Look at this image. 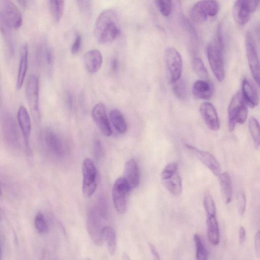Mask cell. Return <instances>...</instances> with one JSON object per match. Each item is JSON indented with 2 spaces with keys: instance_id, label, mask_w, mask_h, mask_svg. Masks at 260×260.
Wrapping results in <instances>:
<instances>
[{
  "instance_id": "5",
  "label": "cell",
  "mask_w": 260,
  "mask_h": 260,
  "mask_svg": "<svg viewBox=\"0 0 260 260\" xmlns=\"http://www.w3.org/2000/svg\"><path fill=\"white\" fill-rule=\"evenodd\" d=\"M164 58L166 74L169 82L172 84L180 79L182 71V60L179 52L174 47H167Z\"/></svg>"
},
{
  "instance_id": "1",
  "label": "cell",
  "mask_w": 260,
  "mask_h": 260,
  "mask_svg": "<svg viewBox=\"0 0 260 260\" xmlns=\"http://www.w3.org/2000/svg\"><path fill=\"white\" fill-rule=\"evenodd\" d=\"M118 15L113 9L102 12L94 24V35L101 44H106L115 40L120 34Z\"/></svg>"
},
{
  "instance_id": "13",
  "label": "cell",
  "mask_w": 260,
  "mask_h": 260,
  "mask_svg": "<svg viewBox=\"0 0 260 260\" xmlns=\"http://www.w3.org/2000/svg\"><path fill=\"white\" fill-rule=\"evenodd\" d=\"M12 28L17 29L22 24V14L17 6L12 1H4L0 9Z\"/></svg>"
},
{
  "instance_id": "29",
  "label": "cell",
  "mask_w": 260,
  "mask_h": 260,
  "mask_svg": "<svg viewBox=\"0 0 260 260\" xmlns=\"http://www.w3.org/2000/svg\"><path fill=\"white\" fill-rule=\"evenodd\" d=\"M110 120L116 131L124 134L127 131V124L121 112L118 109L112 110L109 113Z\"/></svg>"
},
{
  "instance_id": "32",
  "label": "cell",
  "mask_w": 260,
  "mask_h": 260,
  "mask_svg": "<svg viewBox=\"0 0 260 260\" xmlns=\"http://www.w3.org/2000/svg\"><path fill=\"white\" fill-rule=\"evenodd\" d=\"M248 127L250 133L252 137L255 146L258 148L259 146V125L257 120L253 117L249 119Z\"/></svg>"
},
{
  "instance_id": "21",
  "label": "cell",
  "mask_w": 260,
  "mask_h": 260,
  "mask_svg": "<svg viewBox=\"0 0 260 260\" xmlns=\"http://www.w3.org/2000/svg\"><path fill=\"white\" fill-rule=\"evenodd\" d=\"M192 92L196 98L207 100L212 98L214 88L210 82L205 80L200 79L194 82Z\"/></svg>"
},
{
  "instance_id": "22",
  "label": "cell",
  "mask_w": 260,
  "mask_h": 260,
  "mask_svg": "<svg viewBox=\"0 0 260 260\" xmlns=\"http://www.w3.org/2000/svg\"><path fill=\"white\" fill-rule=\"evenodd\" d=\"M242 94L247 105L254 108L258 104V95L256 90L247 79H243L242 83Z\"/></svg>"
},
{
  "instance_id": "9",
  "label": "cell",
  "mask_w": 260,
  "mask_h": 260,
  "mask_svg": "<svg viewBox=\"0 0 260 260\" xmlns=\"http://www.w3.org/2000/svg\"><path fill=\"white\" fill-rule=\"evenodd\" d=\"M26 96L32 114L35 118H40L39 80L35 74H31L26 84Z\"/></svg>"
},
{
  "instance_id": "50",
  "label": "cell",
  "mask_w": 260,
  "mask_h": 260,
  "mask_svg": "<svg viewBox=\"0 0 260 260\" xmlns=\"http://www.w3.org/2000/svg\"><path fill=\"white\" fill-rule=\"evenodd\" d=\"M86 260H90V259L89 258H87Z\"/></svg>"
},
{
  "instance_id": "28",
  "label": "cell",
  "mask_w": 260,
  "mask_h": 260,
  "mask_svg": "<svg viewBox=\"0 0 260 260\" xmlns=\"http://www.w3.org/2000/svg\"><path fill=\"white\" fill-rule=\"evenodd\" d=\"M102 236L109 253L113 255L116 248V236L114 229L109 225L105 226L103 228Z\"/></svg>"
},
{
  "instance_id": "16",
  "label": "cell",
  "mask_w": 260,
  "mask_h": 260,
  "mask_svg": "<svg viewBox=\"0 0 260 260\" xmlns=\"http://www.w3.org/2000/svg\"><path fill=\"white\" fill-rule=\"evenodd\" d=\"M86 226L88 234L93 243L96 245H101L103 243V227L102 226L98 215L93 212H91L87 216Z\"/></svg>"
},
{
  "instance_id": "6",
  "label": "cell",
  "mask_w": 260,
  "mask_h": 260,
  "mask_svg": "<svg viewBox=\"0 0 260 260\" xmlns=\"http://www.w3.org/2000/svg\"><path fill=\"white\" fill-rule=\"evenodd\" d=\"M131 190L123 177L117 178L112 190V198L114 207L119 214H124L127 210V197Z\"/></svg>"
},
{
  "instance_id": "18",
  "label": "cell",
  "mask_w": 260,
  "mask_h": 260,
  "mask_svg": "<svg viewBox=\"0 0 260 260\" xmlns=\"http://www.w3.org/2000/svg\"><path fill=\"white\" fill-rule=\"evenodd\" d=\"M2 126L4 135L8 142L11 145L17 146L18 143L17 126L10 114L5 113L3 114Z\"/></svg>"
},
{
  "instance_id": "39",
  "label": "cell",
  "mask_w": 260,
  "mask_h": 260,
  "mask_svg": "<svg viewBox=\"0 0 260 260\" xmlns=\"http://www.w3.org/2000/svg\"><path fill=\"white\" fill-rule=\"evenodd\" d=\"M45 60L48 67L51 68L54 62V55L52 50L50 47H47L45 50Z\"/></svg>"
},
{
  "instance_id": "47",
  "label": "cell",
  "mask_w": 260,
  "mask_h": 260,
  "mask_svg": "<svg viewBox=\"0 0 260 260\" xmlns=\"http://www.w3.org/2000/svg\"><path fill=\"white\" fill-rule=\"evenodd\" d=\"M121 260H131V259L126 253L123 252L122 254Z\"/></svg>"
},
{
  "instance_id": "10",
  "label": "cell",
  "mask_w": 260,
  "mask_h": 260,
  "mask_svg": "<svg viewBox=\"0 0 260 260\" xmlns=\"http://www.w3.org/2000/svg\"><path fill=\"white\" fill-rule=\"evenodd\" d=\"M257 1L238 0L235 2L233 14L235 21L241 25L245 24L249 20L251 14L258 7Z\"/></svg>"
},
{
  "instance_id": "26",
  "label": "cell",
  "mask_w": 260,
  "mask_h": 260,
  "mask_svg": "<svg viewBox=\"0 0 260 260\" xmlns=\"http://www.w3.org/2000/svg\"><path fill=\"white\" fill-rule=\"evenodd\" d=\"M221 190L225 204H229L233 195L232 182L229 173H220L218 176Z\"/></svg>"
},
{
  "instance_id": "2",
  "label": "cell",
  "mask_w": 260,
  "mask_h": 260,
  "mask_svg": "<svg viewBox=\"0 0 260 260\" xmlns=\"http://www.w3.org/2000/svg\"><path fill=\"white\" fill-rule=\"evenodd\" d=\"M228 126L232 132L237 123H244L247 118L248 108L240 91L237 92L232 98L228 108Z\"/></svg>"
},
{
  "instance_id": "8",
  "label": "cell",
  "mask_w": 260,
  "mask_h": 260,
  "mask_svg": "<svg viewBox=\"0 0 260 260\" xmlns=\"http://www.w3.org/2000/svg\"><path fill=\"white\" fill-rule=\"evenodd\" d=\"M83 195L89 198L96 188V170L93 161L89 158H85L82 165Z\"/></svg>"
},
{
  "instance_id": "44",
  "label": "cell",
  "mask_w": 260,
  "mask_h": 260,
  "mask_svg": "<svg viewBox=\"0 0 260 260\" xmlns=\"http://www.w3.org/2000/svg\"><path fill=\"white\" fill-rule=\"evenodd\" d=\"M149 246L154 259L155 260H160L159 254L154 245L150 243H149Z\"/></svg>"
},
{
  "instance_id": "17",
  "label": "cell",
  "mask_w": 260,
  "mask_h": 260,
  "mask_svg": "<svg viewBox=\"0 0 260 260\" xmlns=\"http://www.w3.org/2000/svg\"><path fill=\"white\" fill-rule=\"evenodd\" d=\"M186 148L192 152L200 161L204 164L216 176H219L221 173V167L214 156L210 152L186 145Z\"/></svg>"
},
{
  "instance_id": "20",
  "label": "cell",
  "mask_w": 260,
  "mask_h": 260,
  "mask_svg": "<svg viewBox=\"0 0 260 260\" xmlns=\"http://www.w3.org/2000/svg\"><path fill=\"white\" fill-rule=\"evenodd\" d=\"M83 60L86 70L89 73H94L101 69L103 63V57L99 50L92 49L85 54Z\"/></svg>"
},
{
  "instance_id": "33",
  "label": "cell",
  "mask_w": 260,
  "mask_h": 260,
  "mask_svg": "<svg viewBox=\"0 0 260 260\" xmlns=\"http://www.w3.org/2000/svg\"><path fill=\"white\" fill-rule=\"evenodd\" d=\"M191 65L193 70L197 75L202 80L206 79L208 77V73L202 60L199 57L192 59Z\"/></svg>"
},
{
  "instance_id": "12",
  "label": "cell",
  "mask_w": 260,
  "mask_h": 260,
  "mask_svg": "<svg viewBox=\"0 0 260 260\" xmlns=\"http://www.w3.org/2000/svg\"><path fill=\"white\" fill-rule=\"evenodd\" d=\"M91 114L101 133L105 136H110L112 131L104 105L101 103L96 104L92 110Z\"/></svg>"
},
{
  "instance_id": "25",
  "label": "cell",
  "mask_w": 260,
  "mask_h": 260,
  "mask_svg": "<svg viewBox=\"0 0 260 260\" xmlns=\"http://www.w3.org/2000/svg\"><path fill=\"white\" fill-rule=\"evenodd\" d=\"M44 139L47 147L52 153L58 156L62 154V144L55 133L47 131L45 134Z\"/></svg>"
},
{
  "instance_id": "41",
  "label": "cell",
  "mask_w": 260,
  "mask_h": 260,
  "mask_svg": "<svg viewBox=\"0 0 260 260\" xmlns=\"http://www.w3.org/2000/svg\"><path fill=\"white\" fill-rule=\"evenodd\" d=\"M246 231L244 228L242 226L239 227L238 231L239 242L240 244H243L246 240Z\"/></svg>"
},
{
  "instance_id": "48",
  "label": "cell",
  "mask_w": 260,
  "mask_h": 260,
  "mask_svg": "<svg viewBox=\"0 0 260 260\" xmlns=\"http://www.w3.org/2000/svg\"><path fill=\"white\" fill-rule=\"evenodd\" d=\"M2 195H3V192H2V188H1V187L0 185V197H2Z\"/></svg>"
},
{
  "instance_id": "7",
  "label": "cell",
  "mask_w": 260,
  "mask_h": 260,
  "mask_svg": "<svg viewBox=\"0 0 260 260\" xmlns=\"http://www.w3.org/2000/svg\"><path fill=\"white\" fill-rule=\"evenodd\" d=\"M219 10V4L215 1H201L197 2L191 8L190 16L197 23H202L209 16H214Z\"/></svg>"
},
{
  "instance_id": "23",
  "label": "cell",
  "mask_w": 260,
  "mask_h": 260,
  "mask_svg": "<svg viewBox=\"0 0 260 260\" xmlns=\"http://www.w3.org/2000/svg\"><path fill=\"white\" fill-rule=\"evenodd\" d=\"M28 67V47L26 44L22 45L20 56V61L18 71L16 88L20 89L23 84Z\"/></svg>"
},
{
  "instance_id": "3",
  "label": "cell",
  "mask_w": 260,
  "mask_h": 260,
  "mask_svg": "<svg viewBox=\"0 0 260 260\" xmlns=\"http://www.w3.org/2000/svg\"><path fill=\"white\" fill-rule=\"evenodd\" d=\"M223 47L224 44L216 40L210 43L207 47V56L210 68L219 82H222L225 77Z\"/></svg>"
},
{
  "instance_id": "31",
  "label": "cell",
  "mask_w": 260,
  "mask_h": 260,
  "mask_svg": "<svg viewBox=\"0 0 260 260\" xmlns=\"http://www.w3.org/2000/svg\"><path fill=\"white\" fill-rule=\"evenodd\" d=\"M193 241L196 248V258L197 260H207L208 251L202 238L198 234L193 235Z\"/></svg>"
},
{
  "instance_id": "4",
  "label": "cell",
  "mask_w": 260,
  "mask_h": 260,
  "mask_svg": "<svg viewBox=\"0 0 260 260\" xmlns=\"http://www.w3.org/2000/svg\"><path fill=\"white\" fill-rule=\"evenodd\" d=\"M161 180L165 188L173 196L178 197L181 193L182 182L176 162L166 166L161 173Z\"/></svg>"
},
{
  "instance_id": "27",
  "label": "cell",
  "mask_w": 260,
  "mask_h": 260,
  "mask_svg": "<svg viewBox=\"0 0 260 260\" xmlns=\"http://www.w3.org/2000/svg\"><path fill=\"white\" fill-rule=\"evenodd\" d=\"M207 235L209 241L214 245H217L220 242L219 230L216 216L208 217Z\"/></svg>"
},
{
  "instance_id": "35",
  "label": "cell",
  "mask_w": 260,
  "mask_h": 260,
  "mask_svg": "<svg viewBox=\"0 0 260 260\" xmlns=\"http://www.w3.org/2000/svg\"><path fill=\"white\" fill-rule=\"evenodd\" d=\"M204 207L208 217L216 216V207L214 201L208 191L204 196Z\"/></svg>"
},
{
  "instance_id": "46",
  "label": "cell",
  "mask_w": 260,
  "mask_h": 260,
  "mask_svg": "<svg viewBox=\"0 0 260 260\" xmlns=\"http://www.w3.org/2000/svg\"><path fill=\"white\" fill-rule=\"evenodd\" d=\"M111 68L113 71L116 72L118 68V61L116 58H113L111 61Z\"/></svg>"
},
{
  "instance_id": "49",
  "label": "cell",
  "mask_w": 260,
  "mask_h": 260,
  "mask_svg": "<svg viewBox=\"0 0 260 260\" xmlns=\"http://www.w3.org/2000/svg\"><path fill=\"white\" fill-rule=\"evenodd\" d=\"M1 250L0 247V260H1Z\"/></svg>"
},
{
  "instance_id": "36",
  "label": "cell",
  "mask_w": 260,
  "mask_h": 260,
  "mask_svg": "<svg viewBox=\"0 0 260 260\" xmlns=\"http://www.w3.org/2000/svg\"><path fill=\"white\" fill-rule=\"evenodd\" d=\"M35 226L40 234H44L48 231V225L45 216L41 212H38L35 218Z\"/></svg>"
},
{
  "instance_id": "34",
  "label": "cell",
  "mask_w": 260,
  "mask_h": 260,
  "mask_svg": "<svg viewBox=\"0 0 260 260\" xmlns=\"http://www.w3.org/2000/svg\"><path fill=\"white\" fill-rule=\"evenodd\" d=\"M173 89L175 95L179 99L183 100L187 96V86L185 81L180 79L173 83Z\"/></svg>"
},
{
  "instance_id": "37",
  "label": "cell",
  "mask_w": 260,
  "mask_h": 260,
  "mask_svg": "<svg viewBox=\"0 0 260 260\" xmlns=\"http://www.w3.org/2000/svg\"><path fill=\"white\" fill-rule=\"evenodd\" d=\"M154 3L160 13L165 16H169L172 11V2L168 0H157Z\"/></svg>"
},
{
  "instance_id": "43",
  "label": "cell",
  "mask_w": 260,
  "mask_h": 260,
  "mask_svg": "<svg viewBox=\"0 0 260 260\" xmlns=\"http://www.w3.org/2000/svg\"><path fill=\"white\" fill-rule=\"evenodd\" d=\"M259 231H258L255 235V239H254V247L255 251L256 254L257 256H259V247H260V242H259Z\"/></svg>"
},
{
  "instance_id": "14",
  "label": "cell",
  "mask_w": 260,
  "mask_h": 260,
  "mask_svg": "<svg viewBox=\"0 0 260 260\" xmlns=\"http://www.w3.org/2000/svg\"><path fill=\"white\" fill-rule=\"evenodd\" d=\"M200 113L207 126L213 131L220 128V122L216 110L210 103L205 102L200 105Z\"/></svg>"
},
{
  "instance_id": "15",
  "label": "cell",
  "mask_w": 260,
  "mask_h": 260,
  "mask_svg": "<svg viewBox=\"0 0 260 260\" xmlns=\"http://www.w3.org/2000/svg\"><path fill=\"white\" fill-rule=\"evenodd\" d=\"M17 120L23 137L26 150L28 153H30L31 150L30 146L31 120L27 110L23 106H20L18 109Z\"/></svg>"
},
{
  "instance_id": "19",
  "label": "cell",
  "mask_w": 260,
  "mask_h": 260,
  "mask_svg": "<svg viewBox=\"0 0 260 260\" xmlns=\"http://www.w3.org/2000/svg\"><path fill=\"white\" fill-rule=\"evenodd\" d=\"M131 189L137 188L140 184V172L138 164L134 158H131L125 164L124 176Z\"/></svg>"
},
{
  "instance_id": "38",
  "label": "cell",
  "mask_w": 260,
  "mask_h": 260,
  "mask_svg": "<svg viewBox=\"0 0 260 260\" xmlns=\"http://www.w3.org/2000/svg\"><path fill=\"white\" fill-rule=\"evenodd\" d=\"M237 208L239 215L242 216L246 208V198L243 192H240L237 197Z\"/></svg>"
},
{
  "instance_id": "30",
  "label": "cell",
  "mask_w": 260,
  "mask_h": 260,
  "mask_svg": "<svg viewBox=\"0 0 260 260\" xmlns=\"http://www.w3.org/2000/svg\"><path fill=\"white\" fill-rule=\"evenodd\" d=\"M49 6L51 15L55 22L61 19L64 10V1L62 0L49 1Z\"/></svg>"
},
{
  "instance_id": "24",
  "label": "cell",
  "mask_w": 260,
  "mask_h": 260,
  "mask_svg": "<svg viewBox=\"0 0 260 260\" xmlns=\"http://www.w3.org/2000/svg\"><path fill=\"white\" fill-rule=\"evenodd\" d=\"M12 28L0 9V31L4 37L9 50L12 54L14 52V43L12 34Z\"/></svg>"
},
{
  "instance_id": "45",
  "label": "cell",
  "mask_w": 260,
  "mask_h": 260,
  "mask_svg": "<svg viewBox=\"0 0 260 260\" xmlns=\"http://www.w3.org/2000/svg\"><path fill=\"white\" fill-rule=\"evenodd\" d=\"M94 153L97 157H100L102 153V149L100 141H96L94 144Z\"/></svg>"
},
{
  "instance_id": "40",
  "label": "cell",
  "mask_w": 260,
  "mask_h": 260,
  "mask_svg": "<svg viewBox=\"0 0 260 260\" xmlns=\"http://www.w3.org/2000/svg\"><path fill=\"white\" fill-rule=\"evenodd\" d=\"M82 43V38L80 35H77L71 47V52L73 54H77L80 50Z\"/></svg>"
},
{
  "instance_id": "42",
  "label": "cell",
  "mask_w": 260,
  "mask_h": 260,
  "mask_svg": "<svg viewBox=\"0 0 260 260\" xmlns=\"http://www.w3.org/2000/svg\"><path fill=\"white\" fill-rule=\"evenodd\" d=\"M78 5L80 9L85 11L88 10L90 7V2L89 1H77Z\"/></svg>"
},
{
  "instance_id": "11",
  "label": "cell",
  "mask_w": 260,
  "mask_h": 260,
  "mask_svg": "<svg viewBox=\"0 0 260 260\" xmlns=\"http://www.w3.org/2000/svg\"><path fill=\"white\" fill-rule=\"evenodd\" d=\"M246 51L249 67L253 77L258 85L259 84V63L256 44L249 32L246 36Z\"/></svg>"
}]
</instances>
